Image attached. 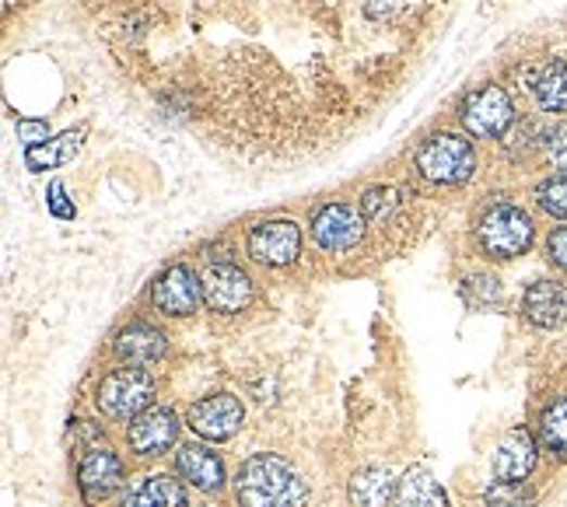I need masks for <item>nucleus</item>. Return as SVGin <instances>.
<instances>
[{
  "label": "nucleus",
  "instance_id": "nucleus-20",
  "mask_svg": "<svg viewBox=\"0 0 567 507\" xmlns=\"http://www.w3.org/2000/svg\"><path fill=\"white\" fill-rule=\"evenodd\" d=\"M392 497V477L386 469H361L351 480L354 507H386Z\"/></svg>",
  "mask_w": 567,
  "mask_h": 507
},
{
  "label": "nucleus",
  "instance_id": "nucleus-17",
  "mask_svg": "<svg viewBox=\"0 0 567 507\" xmlns=\"http://www.w3.org/2000/svg\"><path fill=\"white\" fill-rule=\"evenodd\" d=\"M529 88L543 113H567V63L564 60H546L543 67L529 77Z\"/></svg>",
  "mask_w": 567,
  "mask_h": 507
},
{
  "label": "nucleus",
  "instance_id": "nucleus-24",
  "mask_svg": "<svg viewBox=\"0 0 567 507\" xmlns=\"http://www.w3.org/2000/svg\"><path fill=\"white\" fill-rule=\"evenodd\" d=\"M536 203L550 217H567V176H554L536 186Z\"/></svg>",
  "mask_w": 567,
  "mask_h": 507
},
{
  "label": "nucleus",
  "instance_id": "nucleus-26",
  "mask_svg": "<svg viewBox=\"0 0 567 507\" xmlns=\"http://www.w3.org/2000/svg\"><path fill=\"white\" fill-rule=\"evenodd\" d=\"M546 144V157H550V165H554L560 176H567V123L554 126L550 130V137L543 140Z\"/></svg>",
  "mask_w": 567,
  "mask_h": 507
},
{
  "label": "nucleus",
  "instance_id": "nucleus-2",
  "mask_svg": "<svg viewBox=\"0 0 567 507\" xmlns=\"http://www.w3.org/2000/svg\"><path fill=\"white\" fill-rule=\"evenodd\" d=\"M532 217L515 207V203H497L483 217H480V228H477V239L480 249L487 252L491 259H515L532 245Z\"/></svg>",
  "mask_w": 567,
  "mask_h": 507
},
{
  "label": "nucleus",
  "instance_id": "nucleus-18",
  "mask_svg": "<svg viewBox=\"0 0 567 507\" xmlns=\"http://www.w3.org/2000/svg\"><path fill=\"white\" fill-rule=\"evenodd\" d=\"M123 507H186V486L172 477H148L123 497Z\"/></svg>",
  "mask_w": 567,
  "mask_h": 507
},
{
  "label": "nucleus",
  "instance_id": "nucleus-23",
  "mask_svg": "<svg viewBox=\"0 0 567 507\" xmlns=\"http://www.w3.org/2000/svg\"><path fill=\"white\" fill-rule=\"evenodd\" d=\"M483 500L487 507H536V494L526 483H504V480H497L487 490Z\"/></svg>",
  "mask_w": 567,
  "mask_h": 507
},
{
  "label": "nucleus",
  "instance_id": "nucleus-1",
  "mask_svg": "<svg viewBox=\"0 0 567 507\" xmlns=\"http://www.w3.org/2000/svg\"><path fill=\"white\" fill-rule=\"evenodd\" d=\"M235 497L242 507H305L308 486L277 455H252L235 477Z\"/></svg>",
  "mask_w": 567,
  "mask_h": 507
},
{
  "label": "nucleus",
  "instance_id": "nucleus-6",
  "mask_svg": "<svg viewBox=\"0 0 567 507\" xmlns=\"http://www.w3.org/2000/svg\"><path fill=\"white\" fill-rule=\"evenodd\" d=\"M365 231V214L354 211L351 203H326L312 217V239L326 252H346L361 242Z\"/></svg>",
  "mask_w": 567,
  "mask_h": 507
},
{
  "label": "nucleus",
  "instance_id": "nucleus-12",
  "mask_svg": "<svg viewBox=\"0 0 567 507\" xmlns=\"http://www.w3.org/2000/svg\"><path fill=\"white\" fill-rule=\"evenodd\" d=\"M179 438V420L172 409H144L126 431V441L137 455H165Z\"/></svg>",
  "mask_w": 567,
  "mask_h": 507
},
{
  "label": "nucleus",
  "instance_id": "nucleus-9",
  "mask_svg": "<svg viewBox=\"0 0 567 507\" xmlns=\"http://www.w3.org/2000/svg\"><path fill=\"white\" fill-rule=\"evenodd\" d=\"M203 297H207L211 312L235 315L252 301V280L242 274L239 266L217 263V266L207 269V277H203Z\"/></svg>",
  "mask_w": 567,
  "mask_h": 507
},
{
  "label": "nucleus",
  "instance_id": "nucleus-14",
  "mask_svg": "<svg viewBox=\"0 0 567 507\" xmlns=\"http://www.w3.org/2000/svg\"><path fill=\"white\" fill-rule=\"evenodd\" d=\"M77 483H81V494L88 500H105L109 494H116L123 486V462L116 452L109 448H91L77 472Z\"/></svg>",
  "mask_w": 567,
  "mask_h": 507
},
{
  "label": "nucleus",
  "instance_id": "nucleus-19",
  "mask_svg": "<svg viewBox=\"0 0 567 507\" xmlns=\"http://www.w3.org/2000/svg\"><path fill=\"white\" fill-rule=\"evenodd\" d=\"M396 507H449V497L428 469H410L396 486Z\"/></svg>",
  "mask_w": 567,
  "mask_h": 507
},
{
  "label": "nucleus",
  "instance_id": "nucleus-13",
  "mask_svg": "<svg viewBox=\"0 0 567 507\" xmlns=\"http://www.w3.org/2000/svg\"><path fill=\"white\" fill-rule=\"evenodd\" d=\"M522 312L532 326L557 329L567 322V288L557 280H536L522 294Z\"/></svg>",
  "mask_w": 567,
  "mask_h": 507
},
{
  "label": "nucleus",
  "instance_id": "nucleus-21",
  "mask_svg": "<svg viewBox=\"0 0 567 507\" xmlns=\"http://www.w3.org/2000/svg\"><path fill=\"white\" fill-rule=\"evenodd\" d=\"M81 137L85 130H77V134H63L60 140H53V144H42L39 148H28L25 154V162L32 172H42V168H56V165H67L71 157L77 154V148H81Z\"/></svg>",
  "mask_w": 567,
  "mask_h": 507
},
{
  "label": "nucleus",
  "instance_id": "nucleus-15",
  "mask_svg": "<svg viewBox=\"0 0 567 507\" xmlns=\"http://www.w3.org/2000/svg\"><path fill=\"white\" fill-rule=\"evenodd\" d=\"M165 332H158L154 326L148 322H134L119 332L116 340V354L123 364H130V368H151L165 357Z\"/></svg>",
  "mask_w": 567,
  "mask_h": 507
},
{
  "label": "nucleus",
  "instance_id": "nucleus-29",
  "mask_svg": "<svg viewBox=\"0 0 567 507\" xmlns=\"http://www.w3.org/2000/svg\"><path fill=\"white\" fill-rule=\"evenodd\" d=\"M50 193H53V214H60V217H71L74 211H71V207H63V186L56 182V186L50 189Z\"/></svg>",
  "mask_w": 567,
  "mask_h": 507
},
{
  "label": "nucleus",
  "instance_id": "nucleus-7",
  "mask_svg": "<svg viewBox=\"0 0 567 507\" xmlns=\"http://www.w3.org/2000/svg\"><path fill=\"white\" fill-rule=\"evenodd\" d=\"M189 427L207 441H228L242 427V403L231 392H214L189 406Z\"/></svg>",
  "mask_w": 567,
  "mask_h": 507
},
{
  "label": "nucleus",
  "instance_id": "nucleus-27",
  "mask_svg": "<svg viewBox=\"0 0 567 507\" xmlns=\"http://www.w3.org/2000/svg\"><path fill=\"white\" fill-rule=\"evenodd\" d=\"M546 256H550V263H554L557 269H564V274H567V225L550 231V239H546Z\"/></svg>",
  "mask_w": 567,
  "mask_h": 507
},
{
  "label": "nucleus",
  "instance_id": "nucleus-25",
  "mask_svg": "<svg viewBox=\"0 0 567 507\" xmlns=\"http://www.w3.org/2000/svg\"><path fill=\"white\" fill-rule=\"evenodd\" d=\"M400 207V200L392 189H368L365 200H361V214H365V220H371V225H382V220Z\"/></svg>",
  "mask_w": 567,
  "mask_h": 507
},
{
  "label": "nucleus",
  "instance_id": "nucleus-3",
  "mask_svg": "<svg viewBox=\"0 0 567 507\" xmlns=\"http://www.w3.org/2000/svg\"><path fill=\"white\" fill-rule=\"evenodd\" d=\"M472 168H477V154L466 137L434 134L417 151V172L438 186H459L472 179Z\"/></svg>",
  "mask_w": 567,
  "mask_h": 507
},
{
  "label": "nucleus",
  "instance_id": "nucleus-4",
  "mask_svg": "<svg viewBox=\"0 0 567 507\" xmlns=\"http://www.w3.org/2000/svg\"><path fill=\"white\" fill-rule=\"evenodd\" d=\"M154 395V375L144 368H116L102 378L94 403L109 420H137Z\"/></svg>",
  "mask_w": 567,
  "mask_h": 507
},
{
  "label": "nucleus",
  "instance_id": "nucleus-8",
  "mask_svg": "<svg viewBox=\"0 0 567 507\" xmlns=\"http://www.w3.org/2000/svg\"><path fill=\"white\" fill-rule=\"evenodd\" d=\"M249 256L263 266H288L302 256V231L291 220H266L249 235Z\"/></svg>",
  "mask_w": 567,
  "mask_h": 507
},
{
  "label": "nucleus",
  "instance_id": "nucleus-10",
  "mask_svg": "<svg viewBox=\"0 0 567 507\" xmlns=\"http://www.w3.org/2000/svg\"><path fill=\"white\" fill-rule=\"evenodd\" d=\"M536 462H540V445H536V438L522 427H515L508 431L494 448V477L504 480V483H522L532 477Z\"/></svg>",
  "mask_w": 567,
  "mask_h": 507
},
{
  "label": "nucleus",
  "instance_id": "nucleus-11",
  "mask_svg": "<svg viewBox=\"0 0 567 507\" xmlns=\"http://www.w3.org/2000/svg\"><path fill=\"white\" fill-rule=\"evenodd\" d=\"M203 297V280L189 266H168L154 283V305L165 315H189L197 312Z\"/></svg>",
  "mask_w": 567,
  "mask_h": 507
},
{
  "label": "nucleus",
  "instance_id": "nucleus-22",
  "mask_svg": "<svg viewBox=\"0 0 567 507\" xmlns=\"http://www.w3.org/2000/svg\"><path fill=\"white\" fill-rule=\"evenodd\" d=\"M540 448L554 458H567V400L550 403L540 417Z\"/></svg>",
  "mask_w": 567,
  "mask_h": 507
},
{
  "label": "nucleus",
  "instance_id": "nucleus-28",
  "mask_svg": "<svg viewBox=\"0 0 567 507\" xmlns=\"http://www.w3.org/2000/svg\"><path fill=\"white\" fill-rule=\"evenodd\" d=\"M18 134H22V140L28 148H39L42 140L39 137H46V123H28V119H22L18 123Z\"/></svg>",
  "mask_w": 567,
  "mask_h": 507
},
{
  "label": "nucleus",
  "instance_id": "nucleus-16",
  "mask_svg": "<svg viewBox=\"0 0 567 507\" xmlns=\"http://www.w3.org/2000/svg\"><path fill=\"white\" fill-rule=\"evenodd\" d=\"M176 466L189 486L203 490V494H217L225 486V462L203 445H182L176 455Z\"/></svg>",
  "mask_w": 567,
  "mask_h": 507
},
{
  "label": "nucleus",
  "instance_id": "nucleus-5",
  "mask_svg": "<svg viewBox=\"0 0 567 507\" xmlns=\"http://www.w3.org/2000/svg\"><path fill=\"white\" fill-rule=\"evenodd\" d=\"M459 123L466 126L469 137H483V140L508 134L515 123V105L508 99V91L497 85L469 91L459 105Z\"/></svg>",
  "mask_w": 567,
  "mask_h": 507
}]
</instances>
